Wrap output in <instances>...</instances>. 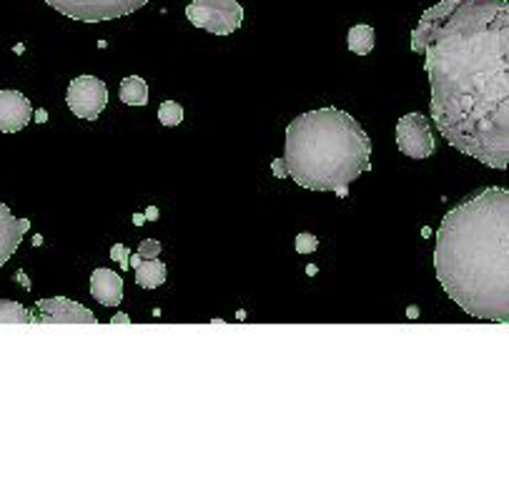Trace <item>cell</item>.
<instances>
[{"label": "cell", "mask_w": 509, "mask_h": 477, "mask_svg": "<svg viewBox=\"0 0 509 477\" xmlns=\"http://www.w3.org/2000/svg\"><path fill=\"white\" fill-rule=\"evenodd\" d=\"M431 121L459 154L509 169V0H439L412 30Z\"/></svg>", "instance_id": "cell-1"}, {"label": "cell", "mask_w": 509, "mask_h": 477, "mask_svg": "<svg viewBox=\"0 0 509 477\" xmlns=\"http://www.w3.org/2000/svg\"><path fill=\"white\" fill-rule=\"evenodd\" d=\"M434 272L469 316L509 324V189L489 186L444 213Z\"/></svg>", "instance_id": "cell-2"}, {"label": "cell", "mask_w": 509, "mask_h": 477, "mask_svg": "<svg viewBox=\"0 0 509 477\" xmlns=\"http://www.w3.org/2000/svg\"><path fill=\"white\" fill-rule=\"evenodd\" d=\"M371 141L359 121L346 110H306L286 126L284 166L306 191L346 194L371 163Z\"/></svg>", "instance_id": "cell-3"}, {"label": "cell", "mask_w": 509, "mask_h": 477, "mask_svg": "<svg viewBox=\"0 0 509 477\" xmlns=\"http://www.w3.org/2000/svg\"><path fill=\"white\" fill-rule=\"evenodd\" d=\"M186 18L213 36H231L244 23V8L239 0H193L186 5Z\"/></svg>", "instance_id": "cell-4"}, {"label": "cell", "mask_w": 509, "mask_h": 477, "mask_svg": "<svg viewBox=\"0 0 509 477\" xmlns=\"http://www.w3.org/2000/svg\"><path fill=\"white\" fill-rule=\"evenodd\" d=\"M45 3L73 21L106 23L136 13L148 0H45Z\"/></svg>", "instance_id": "cell-5"}, {"label": "cell", "mask_w": 509, "mask_h": 477, "mask_svg": "<svg viewBox=\"0 0 509 477\" xmlns=\"http://www.w3.org/2000/svg\"><path fill=\"white\" fill-rule=\"evenodd\" d=\"M68 108L83 121H95L108 106V86L95 75H78L68 83Z\"/></svg>", "instance_id": "cell-6"}, {"label": "cell", "mask_w": 509, "mask_h": 477, "mask_svg": "<svg viewBox=\"0 0 509 477\" xmlns=\"http://www.w3.org/2000/svg\"><path fill=\"white\" fill-rule=\"evenodd\" d=\"M396 146L404 156L409 159H429L436 151L434 136H431L429 128V118L424 113H409V116H401L399 124H396Z\"/></svg>", "instance_id": "cell-7"}, {"label": "cell", "mask_w": 509, "mask_h": 477, "mask_svg": "<svg viewBox=\"0 0 509 477\" xmlns=\"http://www.w3.org/2000/svg\"><path fill=\"white\" fill-rule=\"evenodd\" d=\"M95 314L88 307L71 301L66 296H51L38 299L33 312V324H95Z\"/></svg>", "instance_id": "cell-8"}, {"label": "cell", "mask_w": 509, "mask_h": 477, "mask_svg": "<svg viewBox=\"0 0 509 477\" xmlns=\"http://www.w3.org/2000/svg\"><path fill=\"white\" fill-rule=\"evenodd\" d=\"M33 106L21 91H0V133H18L30 124Z\"/></svg>", "instance_id": "cell-9"}, {"label": "cell", "mask_w": 509, "mask_h": 477, "mask_svg": "<svg viewBox=\"0 0 509 477\" xmlns=\"http://www.w3.org/2000/svg\"><path fill=\"white\" fill-rule=\"evenodd\" d=\"M28 229H30L28 219L13 216V211L0 201V266L18 251L23 236L28 234Z\"/></svg>", "instance_id": "cell-10"}, {"label": "cell", "mask_w": 509, "mask_h": 477, "mask_svg": "<svg viewBox=\"0 0 509 477\" xmlns=\"http://www.w3.org/2000/svg\"><path fill=\"white\" fill-rule=\"evenodd\" d=\"M91 294L103 307H118L123 301V279L113 269L101 266L91 274Z\"/></svg>", "instance_id": "cell-11"}, {"label": "cell", "mask_w": 509, "mask_h": 477, "mask_svg": "<svg viewBox=\"0 0 509 477\" xmlns=\"http://www.w3.org/2000/svg\"><path fill=\"white\" fill-rule=\"evenodd\" d=\"M166 281V264L156 259H143L139 266H136V284L141 289H158Z\"/></svg>", "instance_id": "cell-12"}, {"label": "cell", "mask_w": 509, "mask_h": 477, "mask_svg": "<svg viewBox=\"0 0 509 477\" xmlns=\"http://www.w3.org/2000/svg\"><path fill=\"white\" fill-rule=\"evenodd\" d=\"M118 95H121V101L126 106H145L148 103V83L141 75H128V78L121 81Z\"/></svg>", "instance_id": "cell-13"}, {"label": "cell", "mask_w": 509, "mask_h": 477, "mask_svg": "<svg viewBox=\"0 0 509 477\" xmlns=\"http://www.w3.org/2000/svg\"><path fill=\"white\" fill-rule=\"evenodd\" d=\"M346 45H349V51L357 53V56H369V53L374 51V28L366 25V23L354 25V28L349 30V36H346Z\"/></svg>", "instance_id": "cell-14"}, {"label": "cell", "mask_w": 509, "mask_h": 477, "mask_svg": "<svg viewBox=\"0 0 509 477\" xmlns=\"http://www.w3.org/2000/svg\"><path fill=\"white\" fill-rule=\"evenodd\" d=\"M0 324H33V314L18 301L0 299Z\"/></svg>", "instance_id": "cell-15"}, {"label": "cell", "mask_w": 509, "mask_h": 477, "mask_svg": "<svg viewBox=\"0 0 509 477\" xmlns=\"http://www.w3.org/2000/svg\"><path fill=\"white\" fill-rule=\"evenodd\" d=\"M158 121H161V126H166V128L181 126L183 106H181V103H176V101H163L158 106Z\"/></svg>", "instance_id": "cell-16"}, {"label": "cell", "mask_w": 509, "mask_h": 477, "mask_svg": "<svg viewBox=\"0 0 509 477\" xmlns=\"http://www.w3.org/2000/svg\"><path fill=\"white\" fill-rule=\"evenodd\" d=\"M319 249V239L313 234H298L296 236V251L298 254H311V251H316Z\"/></svg>", "instance_id": "cell-17"}, {"label": "cell", "mask_w": 509, "mask_h": 477, "mask_svg": "<svg viewBox=\"0 0 509 477\" xmlns=\"http://www.w3.org/2000/svg\"><path fill=\"white\" fill-rule=\"evenodd\" d=\"M139 254L143 259H156L161 254V244L156 242V239H145V242L139 246Z\"/></svg>", "instance_id": "cell-18"}, {"label": "cell", "mask_w": 509, "mask_h": 477, "mask_svg": "<svg viewBox=\"0 0 509 477\" xmlns=\"http://www.w3.org/2000/svg\"><path fill=\"white\" fill-rule=\"evenodd\" d=\"M110 259H113V261H121L123 269H128V261H131V257H128V251H126L123 244H116V246L110 249Z\"/></svg>", "instance_id": "cell-19"}, {"label": "cell", "mask_w": 509, "mask_h": 477, "mask_svg": "<svg viewBox=\"0 0 509 477\" xmlns=\"http://www.w3.org/2000/svg\"><path fill=\"white\" fill-rule=\"evenodd\" d=\"M110 324H131V319H128L126 314H116L113 319H110Z\"/></svg>", "instance_id": "cell-20"}, {"label": "cell", "mask_w": 509, "mask_h": 477, "mask_svg": "<svg viewBox=\"0 0 509 477\" xmlns=\"http://www.w3.org/2000/svg\"><path fill=\"white\" fill-rule=\"evenodd\" d=\"M141 261H143V257H141V254H136V257H131V266H133V269H136V266H139Z\"/></svg>", "instance_id": "cell-21"}]
</instances>
